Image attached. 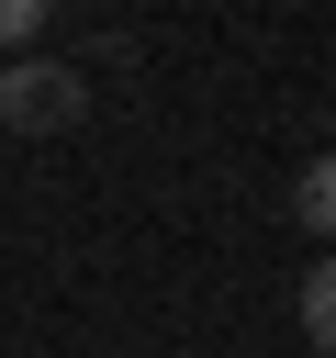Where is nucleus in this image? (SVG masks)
Returning a JSON list of instances; mask_svg holds the SVG:
<instances>
[{"instance_id":"obj_4","label":"nucleus","mask_w":336,"mask_h":358,"mask_svg":"<svg viewBox=\"0 0 336 358\" xmlns=\"http://www.w3.org/2000/svg\"><path fill=\"white\" fill-rule=\"evenodd\" d=\"M34 34H45V11L34 0H0V45H34Z\"/></svg>"},{"instance_id":"obj_2","label":"nucleus","mask_w":336,"mask_h":358,"mask_svg":"<svg viewBox=\"0 0 336 358\" xmlns=\"http://www.w3.org/2000/svg\"><path fill=\"white\" fill-rule=\"evenodd\" d=\"M302 336H314V358H336V257L302 268Z\"/></svg>"},{"instance_id":"obj_3","label":"nucleus","mask_w":336,"mask_h":358,"mask_svg":"<svg viewBox=\"0 0 336 358\" xmlns=\"http://www.w3.org/2000/svg\"><path fill=\"white\" fill-rule=\"evenodd\" d=\"M291 213H302L314 235H336V157H314V168H302V190H291Z\"/></svg>"},{"instance_id":"obj_1","label":"nucleus","mask_w":336,"mask_h":358,"mask_svg":"<svg viewBox=\"0 0 336 358\" xmlns=\"http://www.w3.org/2000/svg\"><path fill=\"white\" fill-rule=\"evenodd\" d=\"M78 112H90V78H78V67H56V56L0 67V123H11V134H67Z\"/></svg>"}]
</instances>
